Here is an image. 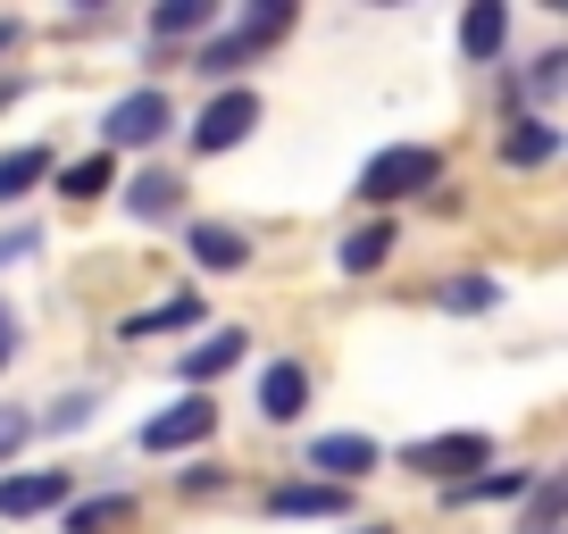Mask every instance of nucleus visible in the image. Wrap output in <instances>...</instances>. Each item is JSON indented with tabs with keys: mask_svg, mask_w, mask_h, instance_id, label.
Listing matches in <instances>:
<instances>
[{
	"mask_svg": "<svg viewBox=\"0 0 568 534\" xmlns=\"http://www.w3.org/2000/svg\"><path fill=\"white\" fill-rule=\"evenodd\" d=\"M18 42H26V34H18V18H0V51H18Z\"/></svg>",
	"mask_w": 568,
	"mask_h": 534,
	"instance_id": "c756f323",
	"label": "nucleus"
},
{
	"mask_svg": "<svg viewBox=\"0 0 568 534\" xmlns=\"http://www.w3.org/2000/svg\"><path fill=\"white\" fill-rule=\"evenodd\" d=\"M168 326H201V301H193V292H168L160 309H142V318H125L118 335H125V342H151V335H168Z\"/></svg>",
	"mask_w": 568,
	"mask_h": 534,
	"instance_id": "a211bd4d",
	"label": "nucleus"
},
{
	"mask_svg": "<svg viewBox=\"0 0 568 534\" xmlns=\"http://www.w3.org/2000/svg\"><path fill=\"white\" fill-rule=\"evenodd\" d=\"M359 534H385V526H359Z\"/></svg>",
	"mask_w": 568,
	"mask_h": 534,
	"instance_id": "2f4dec72",
	"label": "nucleus"
},
{
	"mask_svg": "<svg viewBox=\"0 0 568 534\" xmlns=\"http://www.w3.org/2000/svg\"><path fill=\"white\" fill-rule=\"evenodd\" d=\"M243 351H251V335H243V326H217L210 342H193V351L176 359V376H184V384L201 392V384H217L226 368H243Z\"/></svg>",
	"mask_w": 568,
	"mask_h": 534,
	"instance_id": "0eeeda50",
	"label": "nucleus"
},
{
	"mask_svg": "<svg viewBox=\"0 0 568 534\" xmlns=\"http://www.w3.org/2000/svg\"><path fill=\"white\" fill-rule=\"evenodd\" d=\"M551 92H568V51H544L527 68V101H551Z\"/></svg>",
	"mask_w": 568,
	"mask_h": 534,
	"instance_id": "393cba45",
	"label": "nucleus"
},
{
	"mask_svg": "<svg viewBox=\"0 0 568 534\" xmlns=\"http://www.w3.org/2000/svg\"><path fill=\"white\" fill-rule=\"evenodd\" d=\"M251 59H260V51H251L243 34H210V42L193 51V68L210 75V84H226V75H234V68H251Z\"/></svg>",
	"mask_w": 568,
	"mask_h": 534,
	"instance_id": "4be33fe9",
	"label": "nucleus"
},
{
	"mask_svg": "<svg viewBox=\"0 0 568 534\" xmlns=\"http://www.w3.org/2000/svg\"><path fill=\"white\" fill-rule=\"evenodd\" d=\"M310 468H318L326 484H359L376 468V443L368 434H318V443H310Z\"/></svg>",
	"mask_w": 568,
	"mask_h": 534,
	"instance_id": "6e6552de",
	"label": "nucleus"
},
{
	"mask_svg": "<svg viewBox=\"0 0 568 534\" xmlns=\"http://www.w3.org/2000/svg\"><path fill=\"white\" fill-rule=\"evenodd\" d=\"M184 243H193V259L201 267H217V276H234V267H251V243L234 226H217V217H201L193 234H184Z\"/></svg>",
	"mask_w": 568,
	"mask_h": 534,
	"instance_id": "9b49d317",
	"label": "nucleus"
},
{
	"mask_svg": "<svg viewBox=\"0 0 568 534\" xmlns=\"http://www.w3.org/2000/svg\"><path fill=\"white\" fill-rule=\"evenodd\" d=\"M92 410H101L92 392H59V410L42 418V427H51V434H75V427H92Z\"/></svg>",
	"mask_w": 568,
	"mask_h": 534,
	"instance_id": "bb28decb",
	"label": "nucleus"
},
{
	"mask_svg": "<svg viewBox=\"0 0 568 534\" xmlns=\"http://www.w3.org/2000/svg\"><path fill=\"white\" fill-rule=\"evenodd\" d=\"M168 125H176V109H168V92H160V84H142V92H125V101H118V109H109V117H101V134H109V143H118V151H151V143H160V134H168Z\"/></svg>",
	"mask_w": 568,
	"mask_h": 534,
	"instance_id": "7ed1b4c3",
	"label": "nucleus"
},
{
	"mask_svg": "<svg viewBox=\"0 0 568 534\" xmlns=\"http://www.w3.org/2000/svg\"><path fill=\"white\" fill-rule=\"evenodd\" d=\"M251 125H260V92H243V84H226V92H210V109L193 117V151H234V143H251Z\"/></svg>",
	"mask_w": 568,
	"mask_h": 534,
	"instance_id": "f03ea898",
	"label": "nucleus"
},
{
	"mask_svg": "<svg viewBox=\"0 0 568 534\" xmlns=\"http://www.w3.org/2000/svg\"><path fill=\"white\" fill-rule=\"evenodd\" d=\"M34 434V418L18 410V401H0V460H18V443Z\"/></svg>",
	"mask_w": 568,
	"mask_h": 534,
	"instance_id": "cd10ccee",
	"label": "nucleus"
},
{
	"mask_svg": "<svg viewBox=\"0 0 568 534\" xmlns=\"http://www.w3.org/2000/svg\"><path fill=\"white\" fill-rule=\"evenodd\" d=\"M201 25H217V0H160V9H151V34L160 42H184V34H201Z\"/></svg>",
	"mask_w": 568,
	"mask_h": 534,
	"instance_id": "aec40b11",
	"label": "nucleus"
},
{
	"mask_svg": "<svg viewBox=\"0 0 568 534\" xmlns=\"http://www.w3.org/2000/svg\"><path fill=\"white\" fill-rule=\"evenodd\" d=\"M68 501V468H26V476H0V517H42Z\"/></svg>",
	"mask_w": 568,
	"mask_h": 534,
	"instance_id": "423d86ee",
	"label": "nucleus"
},
{
	"mask_svg": "<svg viewBox=\"0 0 568 534\" xmlns=\"http://www.w3.org/2000/svg\"><path fill=\"white\" fill-rule=\"evenodd\" d=\"M485 460H494L485 434H426V443L402 451V468H418V476H435V484H468V468H485Z\"/></svg>",
	"mask_w": 568,
	"mask_h": 534,
	"instance_id": "20e7f679",
	"label": "nucleus"
},
{
	"mask_svg": "<svg viewBox=\"0 0 568 534\" xmlns=\"http://www.w3.org/2000/svg\"><path fill=\"white\" fill-rule=\"evenodd\" d=\"M59 193H68V201L109 193V160H101V151H92V160H68V167H59Z\"/></svg>",
	"mask_w": 568,
	"mask_h": 534,
	"instance_id": "b1692460",
	"label": "nucleus"
},
{
	"mask_svg": "<svg viewBox=\"0 0 568 534\" xmlns=\"http://www.w3.org/2000/svg\"><path fill=\"white\" fill-rule=\"evenodd\" d=\"M568 517V468H551V476H535V493H527V534H551Z\"/></svg>",
	"mask_w": 568,
	"mask_h": 534,
	"instance_id": "412c9836",
	"label": "nucleus"
},
{
	"mask_svg": "<svg viewBox=\"0 0 568 534\" xmlns=\"http://www.w3.org/2000/svg\"><path fill=\"white\" fill-rule=\"evenodd\" d=\"M9 342H18V335H9V309H0V368H9Z\"/></svg>",
	"mask_w": 568,
	"mask_h": 534,
	"instance_id": "7c9ffc66",
	"label": "nucleus"
},
{
	"mask_svg": "<svg viewBox=\"0 0 568 534\" xmlns=\"http://www.w3.org/2000/svg\"><path fill=\"white\" fill-rule=\"evenodd\" d=\"M501 160H510V167H544V160H560V125H551V117H518L510 134H501Z\"/></svg>",
	"mask_w": 568,
	"mask_h": 534,
	"instance_id": "ddd939ff",
	"label": "nucleus"
},
{
	"mask_svg": "<svg viewBox=\"0 0 568 534\" xmlns=\"http://www.w3.org/2000/svg\"><path fill=\"white\" fill-rule=\"evenodd\" d=\"M267 510L276 517H352V493L343 484H276Z\"/></svg>",
	"mask_w": 568,
	"mask_h": 534,
	"instance_id": "1a4fd4ad",
	"label": "nucleus"
},
{
	"mask_svg": "<svg viewBox=\"0 0 568 534\" xmlns=\"http://www.w3.org/2000/svg\"><path fill=\"white\" fill-rule=\"evenodd\" d=\"M501 42H510V9H501V0H468V18H460V51H468V59H494Z\"/></svg>",
	"mask_w": 568,
	"mask_h": 534,
	"instance_id": "4468645a",
	"label": "nucleus"
},
{
	"mask_svg": "<svg viewBox=\"0 0 568 534\" xmlns=\"http://www.w3.org/2000/svg\"><path fill=\"white\" fill-rule=\"evenodd\" d=\"M51 176V151L42 143H26V151H9V160H0V209H18L26 193H34V184Z\"/></svg>",
	"mask_w": 568,
	"mask_h": 534,
	"instance_id": "f3484780",
	"label": "nucleus"
},
{
	"mask_svg": "<svg viewBox=\"0 0 568 534\" xmlns=\"http://www.w3.org/2000/svg\"><path fill=\"white\" fill-rule=\"evenodd\" d=\"M501 292H494V276H452L444 285V309H494Z\"/></svg>",
	"mask_w": 568,
	"mask_h": 534,
	"instance_id": "a878e982",
	"label": "nucleus"
},
{
	"mask_svg": "<svg viewBox=\"0 0 568 534\" xmlns=\"http://www.w3.org/2000/svg\"><path fill=\"white\" fill-rule=\"evenodd\" d=\"M118 526H134V493H101L68 510V534H118Z\"/></svg>",
	"mask_w": 568,
	"mask_h": 534,
	"instance_id": "6ab92c4d",
	"label": "nucleus"
},
{
	"mask_svg": "<svg viewBox=\"0 0 568 534\" xmlns=\"http://www.w3.org/2000/svg\"><path fill=\"white\" fill-rule=\"evenodd\" d=\"M293 18H302L293 0H251L243 18H234V34H243L251 51H267V42H284V34H293Z\"/></svg>",
	"mask_w": 568,
	"mask_h": 534,
	"instance_id": "dca6fc26",
	"label": "nucleus"
},
{
	"mask_svg": "<svg viewBox=\"0 0 568 534\" xmlns=\"http://www.w3.org/2000/svg\"><path fill=\"white\" fill-rule=\"evenodd\" d=\"M260 410L276 418V427H284V418H302V410H310V376L293 368V359H276V368L260 376Z\"/></svg>",
	"mask_w": 568,
	"mask_h": 534,
	"instance_id": "f8f14e48",
	"label": "nucleus"
},
{
	"mask_svg": "<svg viewBox=\"0 0 568 534\" xmlns=\"http://www.w3.org/2000/svg\"><path fill=\"white\" fill-rule=\"evenodd\" d=\"M527 493H535V468H501V476L452 484V501H527Z\"/></svg>",
	"mask_w": 568,
	"mask_h": 534,
	"instance_id": "5701e85b",
	"label": "nucleus"
},
{
	"mask_svg": "<svg viewBox=\"0 0 568 534\" xmlns=\"http://www.w3.org/2000/svg\"><path fill=\"white\" fill-rule=\"evenodd\" d=\"M435 176H444V160H435V151L393 143V151H376V160L359 167V201H368V209H393V201H418Z\"/></svg>",
	"mask_w": 568,
	"mask_h": 534,
	"instance_id": "f257e3e1",
	"label": "nucleus"
},
{
	"mask_svg": "<svg viewBox=\"0 0 568 534\" xmlns=\"http://www.w3.org/2000/svg\"><path fill=\"white\" fill-rule=\"evenodd\" d=\"M18 259H34V226H18V234H0V267H18Z\"/></svg>",
	"mask_w": 568,
	"mask_h": 534,
	"instance_id": "c85d7f7f",
	"label": "nucleus"
},
{
	"mask_svg": "<svg viewBox=\"0 0 568 534\" xmlns=\"http://www.w3.org/2000/svg\"><path fill=\"white\" fill-rule=\"evenodd\" d=\"M217 434V401L210 392H193V401H168L160 418H142V451H193Z\"/></svg>",
	"mask_w": 568,
	"mask_h": 534,
	"instance_id": "39448f33",
	"label": "nucleus"
},
{
	"mask_svg": "<svg viewBox=\"0 0 568 534\" xmlns=\"http://www.w3.org/2000/svg\"><path fill=\"white\" fill-rule=\"evenodd\" d=\"M125 209H134V217H176L184 209V184L168 176V167H142V176L125 184Z\"/></svg>",
	"mask_w": 568,
	"mask_h": 534,
	"instance_id": "2eb2a0df",
	"label": "nucleus"
},
{
	"mask_svg": "<svg viewBox=\"0 0 568 534\" xmlns=\"http://www.w3.org/2000/svg\"><path fill=\"white\" fill-rule=\"evenodd\" d=\"M393 259V217H368L359 234H343V250H335V267L343 276H376V267Z\"/></svg>",
	"mask_w": 568,
	"mask_h": 534,
	"instance_id": "9d476101",
	"label": "nucleus"
}]
</instances>
